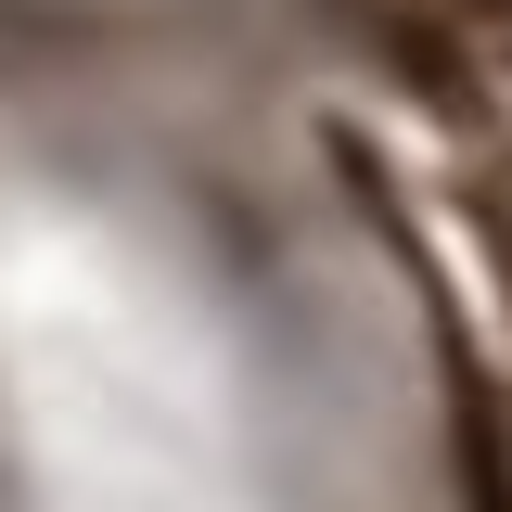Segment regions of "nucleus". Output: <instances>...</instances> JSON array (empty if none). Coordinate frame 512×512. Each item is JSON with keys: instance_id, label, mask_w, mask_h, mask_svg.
<instances>
[{"instance_id": "obj_1", "label": "nucleus", "mask_w": 512, "mask_h": 512, "mask_svg": "<svg viewBox=\"0 0 512 512\" xmlns=\"http://www.w3.org/2000/svg\"><path fill=\"white\" fill-rule=\"evenodd\" d=\"M474 218H487V256H500V295H512V180L474 192Z\"/></svg>"}]
</instances>
